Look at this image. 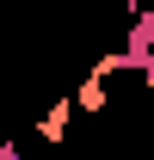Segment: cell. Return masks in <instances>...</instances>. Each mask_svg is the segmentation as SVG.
Returning a JSON list of instances; mask_svg holds the SVG:
<instances>
[{
  "label": "cell",
  "instance_id": "3",
  "mask_svg": "<svg viewBox=\"0 0 154 160\" xmlns=\"http://www.w3.org/2000/svg\"><path fill=\"white\" fill-rule=\"evenodd\" d=\"M136 74L148 80V92H154V49H148V56H142V68H136Z\"/></svg>",
  "mask_w": 154,
  "mask_h": 160
},
{
  "label": "cell",
  "instance_id": "2",
  "mask_svg": "<svg viewBox=\"0 0 154 160\" xmlns=\"http://www.w3.org/2000/svg\"><path fill=\"white\" fill-rule=\"evenodd\" d=\"M68 111H74V99H56L49 111H43V123H37V136H43V142H62V129H68Z\"/></svg>",
  "mask_w": 154,
  "mask_h": 160
},
{
  "label": "cell",
  "instance_id": "4",
  "mask_svg": "<svg viewBox=\"0 0 154 160\" xmlns=\"http://www.w3.org/2000/svg\"><path fill=\"white\" fill-rule=\"evenodd\" d=\"M0 160H19V142H6V136H0Z\"/></svg>",
  "mask_w": 154,
  "mask_h": 160
},
{
  "label": "cell",
  "instance_id": "1",
  "mask_svg": "<svg viewBox=\"0 0 154 160\" xmlns=\"http://www.w3.org/2000/svg\"><path fill=\"white\" fill-rule=\"evenodd\" d=\"M74 105H80V111H105V105H111V92H105V74H86V80H80Z\"/></svg>",
  "mask_w": 154,
  "mask_h": 160
}]
</instances>
